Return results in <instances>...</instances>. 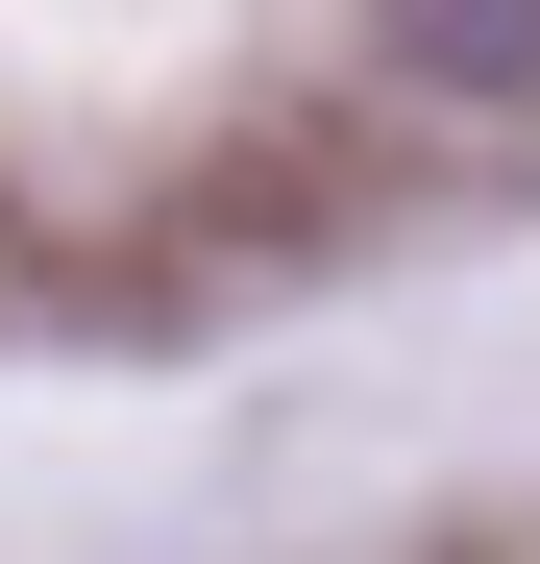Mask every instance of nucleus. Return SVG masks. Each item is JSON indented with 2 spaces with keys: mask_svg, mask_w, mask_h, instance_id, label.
<instances>
[{
  "mask_svg": "<svg viewBox=\"0 0 540 564\" xmlns=\"http://www.w3.org/2000/svg\"><path fill=\"white\" fill-rule=\"evenodd\" d=\"M393 74H442V99H540V0H369Z\"/></svg>",
  "mask_w": 540,
  "mask_h": 564,
  "instance_id": "f257e3e1",
  "label": "nucleus"
}]
</instances>
